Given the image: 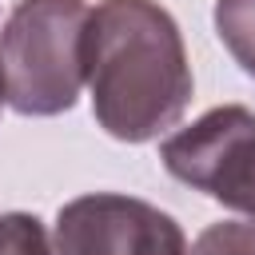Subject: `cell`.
I'll return each instance as SVG.
<instances>
[{"label": "cell", "mask_w": 255, "mask_h": 255, "mask_svg": "<svg viewBox=\"0 0 255 255\" xmlns=\"http://www.w3.org/2000/svg\"><path fill=\"white\" fill-rule=\"evenodd\" d=\"M56 255H187V235L147 199L88 191L60 207Z\"/></svg>", "instance_id": "277c9868"}, {"label": "cell", "mask_w": 255, "mask_h": 255, "mask_svg": "<svg viewBox=\"0 0 255 255\" xmlns=\"http://www.w3.org/2000/svg\"><path fill=\"white\" fill-rule=\"evenodd\" d=\"M84 84L96 124L120 143L175 128L195 92L175 16L159 0H100L84 28Z\"/></svg>", "instance_id": "6da1fadb"}, {"label": "cell", "mask_w": 255, "mask_h": 255, "mask_svg": "<svg viewBox=\"0 0 255 255\" xmlns=\"http://www.w3.org/2000/svg\"><path fill=\"white\" fill-rule=\"evenodd\" d=\"M215 36L255 80V0H215Z\"/></svg>", "instance_id": "5b68a950"}, {"label": "cell", "mask_w": 255, "mask_h": 255, "mask_svg": "<svg viewBox=\"0 0 255 255\" xmlns=\"http://www.w3.org/2000/svg\"><path fill=\"white\" fill-rule=\"evenodd\" d=\"M8 104V96H4V76H0V108Z\"/></svg>", "instance_id": "ba28073f"}, {"label": "cell", "mask_w": 255, "mask_h": 255, "mask_svg": "<svg viewBox=\"0 0 255 255\" xmlns=\"http://www.w3.org/2000/svg\"><path fill=\"white\" fill-rule=\"evenodd\" d=\"M84 0H20L0 32V76L20 116L72 112L84 88Z\"/></svg>", "instance_id": "7a4b0ae2"}, {"label": "cell", "mask_w": 255, "mask_h": 255, "mask_svg": "<svg viewBox=\"0 0 255 255\" xmlns=\"http://www.w3.org/2000/svg\"><path fill=\"white\" fill-rule=\"evenodd\" d=\"M0 255H56L44 219L32 211L0 215Z\"/></svg>", "instance_id": "8992f818"}, {"label": "cell", "mask_w": 255, "mask_h": 255, "mask_svg": "<svg viewBox=\"0 0 255 255\" xmlns=\"http://www.w3.org/2000/svg\"><path fill=\"white\" fill-rule=\"evenodd\" d=\"M171 179L255 223V112L219 104L159 143Z\"/></svg>", "instance_id": "3957f363"}, {"label": "cell", "mask_w": 255, "mask_h": 255, "mask_svg": "<svg viewBox=\"0 0 255 255\" xmlns=\"http://www.w3.org/2000/svg\"><path fill=\"white\" fill-rule=\"evenodd\" d=\"M187 255H255V223L247 219H223V223H207Z\"/></svg>", "instance_id": "52a82bcc"}]
</instances>
